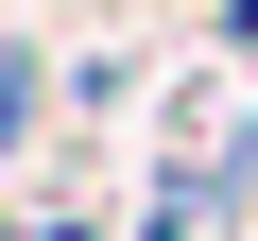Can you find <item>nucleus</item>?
I'll list each match as a JSON object with an SVG mask.
<instances>
[{
	"label": "nucleus",
	"instance_id": "nucleus-1",
	"mask_svg": "<svg viewBox=\"0 0 258 241\" xmlns=\"http://www.w3.org/2000/svg\"><path fill=\"white\" fill-rule=\"evenodd\" d=\"M18 138H35V69L0 52V155H18Z\"/></svg>",
	"mask_w": 258,
	"mask_h": 241
}]
</instances>
